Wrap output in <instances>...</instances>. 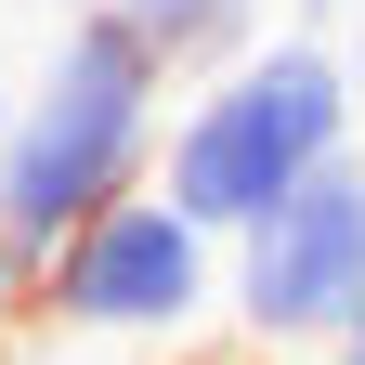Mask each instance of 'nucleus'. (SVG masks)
<instances>
[{
    "label": "nucleus",
    "instance_id": "f257e3e1",
    "mask_svg": "<svg viewBox=\"0 0 365 365\" xmlns=\"http://www.w3.org/2000/svg\"><path fill=\"white\" fill-rule=\"evenodd\" d=\"M170 78L182 66L118 14V0H78L53 26V66H39L26 105L0 118V248L26 261V287H39V261H53L91 209H118L130 182H144Z\"/></svg>",
    "mask_w": 365,
    "mask_h": 365
},
{
    "label": "nucleus",
    "instance_id": "f03ea898",
    "mask_svg": "<svg viewBox=\"0 0 365 365\" xmlns=\"http://www.w3.org/2000/svg\"><path fill=\"white\" fill-rule=\"evenodd\" d=\"M352 105H365V91H352V66L327 53V39L235 53L196 105L170 118V196L235 248L274 196H300L327 157H352Z\"/></svg>",
    "mask_w": 365,
    "mask_h": 365
},
{
    "label": "nucleus",
    "instance_id": "7ed1b4c3",
    "mask_svg": "<svg viewBox=\"0 0 365 365\" xmlns=\"http://www.w3.org/2000/svg\"><path fill=\"white\" fill-rule=\"evenodd\" d=\"M39 300H53L66 327H91V339H170V327H196L222 300V235L182 196H144V182H130L118 209H91L78 235L39 261Z\"/></svg>",
    "mask_w": 365,
    "mask_h": 365
},
{
    "label": "nucleus",
    "instance_id": "20e7f679",
    "mask_svg": "<svg viewBox=\"0 0 365 365\" xmlns=\"http://www.w3.org/2000/svg\"><path fill=\"white\" fill-rule=\"evenodd\" d=\"M222 300H235L261 339H339L365 313V157H327L300 196H274L235 235Z\"/></svg>",
    "mask_w": 365,
    "mask_h": 365
},
{
    "label": "nucleus",
    "instance_id": "39448f33",
    "mask_svg": "<svg viewBox=\"0 0 365 365\" xmlns=\"http://www.w3.org/2000/svg\"><path fill=\"white\" fill-rule=\"evenodd\" d=\"M118 14L144 26L170 66H235V53H248V26H261V0H118Z\"/></svg>",
    "mask_w": 365,
    "mask_h": 365
},
{
    "label": "nucleus",
    "instance_id": "423d86ee",
    "mask_svg": "<svg viewBox=\"0 0 365 365\" xmlns=\"http://www.w3.org/2000/svg\"><path fill=\"white\" fill-rule=\"evenodd\" d=\"M327 352H339V365H365V313H352V327H339V339H327Z\"/></svg>",
    "mask_w": 365,
    "mask_h": 365
},
{
    "label": "nucleus",
    "instance_id": "0eeeda50",
    "mask_svg": "<svg viewBox=\"0 0 365 365\" xmlns=\"http://www.w3.org/2000/svg\"><path fill=\"white\" fill-rule=\"evenodd\" d=\"M14 287H26V261H14V248H0V300H14Z\"/></svg>",
    "mask_w": 365,
    "mask_h": 365
},
{
    "label": "nucleus",
    "instance_id": "6e6552de",
    "mask_svg": "<svg viewBox=\"0 0 365 365\" xmlns=\"http://www.w3.org/2000/svg\"><path fill=\"white\" fill-rule=\"evenodd\" d=\"M300 14H339V0H300Z\"/></svg>",
    "mask_w": 365,
    "mask_h": 365
},
{
    "label": "nucleus",
    "instance_id": "1a4fd4ad",
    "mask_svg": "<svg viewBox=\"0 0 365 365\" xmlns=\"http://www.w3.org/2000/svg\"><path fill=\"white\" fill-rule=\"evenodd\" d=\"M53 14H78V0H53Z\"/></svg>",
    "mask_w": 365,
    "mask_h": 365
}]
</instances>
